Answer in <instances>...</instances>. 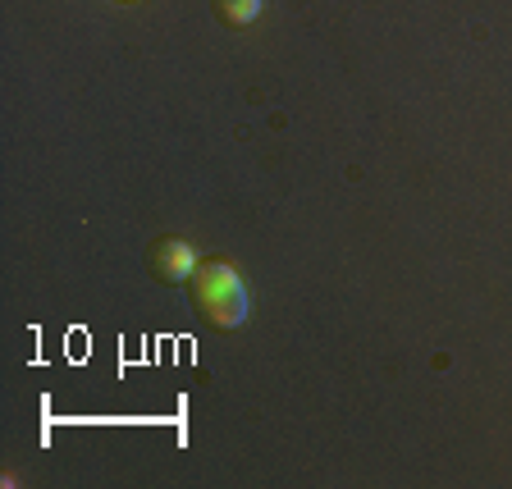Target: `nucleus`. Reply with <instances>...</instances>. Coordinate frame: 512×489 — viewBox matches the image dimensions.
I'll return each instance as SVG.
<instances>
[{
    "label": "nucleus",
    "instance_id": "nucleus-2",
    "mask_svg": "<svg viewBox=\"0 0 512 489\" xmlns=\"http://www.w3.org/2000/svg\"><path fill=\"white\" fill-rule=\"evenodd\" d=\"M197 247L188 243V238H179V234H160V238H151V247H147V270L160 279V284H188L192 275H197Z\"/></svg>",
    "mask_w": 512,
    "mask_h": 489
},
{
    "label": "nucleus",
    "instance_id": "nucleus-3",
    "mask_svg": "<svg viewBox=\"0 0 512 489\" xmlns=\"http://www.w3.org/2000/svg\"><path fill=\"white\" fill-rule=\"evenodd\" d=\"M261 10H266V0H211V14L224 28H247Z\"/></svg>",
    "mask_w": 512,
    "mask_h": 489
},
{
    "label": "nucleus",
    "instance_id": "nucleus-1",
    "mask_svg": "<svg viewBox=\"0 0 512 489\" xmlns=\"http://www.w3.org/2000/svg\"><path fill=\"white\" fill-rule=\"evenodd\" d=\"M188 298L192 307H197V316L206 320V325H215V330H238L247 320V311H252V298H247V284L243 275H238L229 261H202L197 266V275L188 279Z\"/></svg>",
    "mask_w": 512,
    "mask_h": 489
},
{
    "label": "nucleus",
    "instance_id": "nucleus-4",
    "mask_svg": "<svg viewBox=\"0 0 512 489\" xmlns=\"http://www.w3.org/2000/svg\"><path fill=\"white\" fill-rule=\"evenodd\" d=\"M124 5H128V0H124Z\"/></svg>",
    "mask_w": 512,
    "mask_h": 489
}]
</instances>
